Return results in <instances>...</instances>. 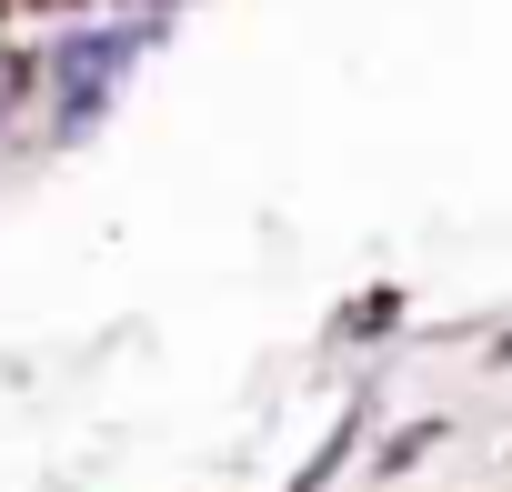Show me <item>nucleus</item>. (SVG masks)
<instances>
[{"mask_svg":"<svg viewBox=\"0 0 512 492\" xmlns=\"http://www.w3.org/2000/svg\"><path fill=\"white\" fill-rule=\"evenodd\" d=\"M171 41V21H141V11H81V21H51L41 51H31V81H41V131L71 151L111 121V101L131 91V71Z\"/></svg>","mask_w":512,"mask_h":492,"instance_id":"obj_1","label":"nucleus"},{"mask_svg":"<svg viewBox=\"0 0 512 492\" xmlns=\"http://www.w3.org/2000/svg\"><path fill=\"white\" fill-rule=\"evenodd\" d=\"M392 312H402V292H372V302H352V312H342V332H352V342H382V332H392Z\"/></svg>","mask_w":512,"mask_h":492,"instance_id":"obj_2","label":"nucleus"}]
</instances>
